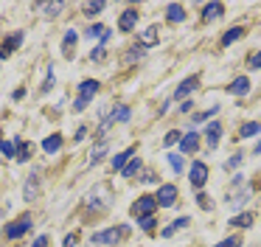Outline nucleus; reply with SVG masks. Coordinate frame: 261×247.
Instances as JSON below:
<instances>
[{
  "label": "nucleus",
  "instance_id": "nucleus-1",
  "mask_svg": "<svg viewBox=\"0 0 261 247\" xmlns=\"http://www.w3.org/2000/svg\"><path fill=\"white\" fill-rule=\"evenodd\" d=\"M126 236H129V225H115V228L96 230V233L90 236V244H96V247H118Z\"/></svg>",
  "mask_w": 261,
  "mask_h": 247
},
{
  "label": "nucleus",
  "instance_id": "nucleus-2",
  "mask_svg": "<svg viewBox=\"0 0 261 247\" xmlns=\"http://www.w3.org/2000/svg\"><path fill=\"white\" fill-rule=\"evenodd\" d=\"M110 205H113V191H110L107 185H96V188L85 196L87 213H101V211H107Z\"/></svg>",
  "mask_w": 261,
  "mask_h": 247
},
{
  "label": "nucleus",
  "instance_id": "nucleus-3",
  "mask_svg": "<svg viewBox=\"0 0 261 247\" xmlns=\"http://www.w3.org/2000/svg\"><path fill=\"white\" fill-rule=\"evenodd\" d=\"M31 228H34V216H31V213H20L14 222L3 225V239H6V241H17V239H23Z\"/></svg>",
  "mask_w": 261,
  "mask_h": 247
},
{
  "label": "nucleus",
  "instance_id": "nucleus-4",
  "mask_svg": "<svg viewBox=\"0 0 261 247\" xmlns=\"http://www.w3.org/2000/svg\"><path fill=\"white\" fill-rule=\"evenodd\" d=\"M250 185H244V174H233V183H230V188H227V205H233V208H242L244 202L250 200Z\"/></svg>",
  "mask_w": 261,
  "mask_h": 247
},
{
  "label": "nucleus",
  "instance_id": "nucleus-5",
  "mask_svg": "<svg viewBox=\"0 0 261 247\" xmlns=\"http://www.w3.org/2000/svg\"><path fill=\"white\" fill-rule=\"evenodd\" d=\"M42 168L40 166H34L29 171V177H25V185H23V200L25 202H34V200H40V194H42Z\"/></svg>",
  "mask_w": 261,
  "mask_h": 247
},
{
  "label": "nucleus",
  "instance_id": "nucleus-6",
  "mask_svg": "<svg viewBox=\"0 0 261 247\" xmlns=\"http://www.w3.org/2000/svg\"><path fill=\"white\" fill-rule=\"evenodd\" d=\"M132 216H152L154 211H158V200H154V194H143V196H138L135 202H132Z\"/></svg>",
  "mask_w": 261,
  "mask_h": 247
},
{
  "label": "nucleus",
  "instance_id": "nucleus-7",
  "mask_svg": "<svg viewBox=\"0 0 261 247\" xmlns=\"http://www.w3.org/2000/svg\"><path fill=\"white\" fill-rule=\"evenodd\" d=\"M154 200H158V208H171L180 200V188H177L174 183H163L158 188V194H154Z\"/></svg>",
  "mask_w": 261,
  "mask_h": 247
},
{
  "label": "nucleus",
  "instance_id": "nucleus-8",
  "mask_svg": "<svg viewBox=\"0 0 261 247\" xmlns=\"http://www.w3.org/2000/svg\"><path fill=\"white\" fill-rule=\"evenodd\" d=\"M188 180H191V185H194L197 191H202V185L208 183V163L194 160L191 168H188Z\"/></svg>",
  "mask_w": 261,
  "mask_h": 247
},
{
  "label": "nucleus",
  "instance_id": "nucleus-9",
  "mask_svg": "<svg viewBox=\"0 0 261 247\" xmlns=\"http://www.w3.org/2000/svg\"><path fill=\"white\" fill-rule=\"evenodd\" d=\"M23 39H25L23 31H12V34H9V37L0 42V59H12V54L23 45Z\"/></svg>",
  "mask_w": 261,
  "mask_h": 247
},
{
  "label": "nucleus",
  "instance_id": "nucleus-10",
  "mask_svg": "<svg viewBox=\"0 0 261 247\" xmlns=\"http://www.w3.org/2000/svg\"><path fill=\"white\" fill-rule=\"evenodd\" d=\"M197 87H199V76H186L180 84H177V90H174V101H186Z\"/></svg>",
  "mask_w": 261,
  "mask_h": 247
},
{
  "label": "nucleus",
  "instance_id": "nucleus-11",
  "mask_svg": "<svg viewBox=\"0 0 261 247\" xmlns=\"http://www.w3.org/2000/svg\"><path fill=\"white\" fill-rule=\"evenodd\" d=\"M107 152H110V140H96L93 149H90V157H87V168H93L96 163H101L104 157H107Z\"/></svg>",
  "mask_w": 261,
  "mask_h": 247
},
{
  "label": "nucleus",
  "instance_id": "nucleus-12",
  "mask_svg": "<svg viewBox=\"0 0 261 247\" xmlns=\"http://www.w3.org/2000/svg\"><path fill=\"white\" fill-rule=\"evenodd\" d=\"M135 26H138V9H124V11H121V17H118V28L124 34H129Z\"/></svg>",
  "mask_w": 261,
  "mask_h": 247
},
{
  "label": "nucleus",
  "instance_id": "nucleus-13",
  "mask_svg": "<svg viewBox=\"0 0 261 247\" xmlns=\"http://www.w3.org/2000/svg\"><path fill=\"white\" fill-rule=\"evenodd\" d=\"M98 87H101V84L96 82V79H85V82L79 84V98H85L87 104H90L93 98H96V93H98Z\"/></svg>",
  "mask_w": 261,
  "mask_h": 247
},
{
  "label": "nucleus",
  "instance_id": "nucleus-14",
  "mask_svg": "<svg viewBox=\"0 0 261 247\" xmlns=\"http://www.w3.org/2000/svg\"><path fill=\"white\" fill-rule=\"evenodd\" d=\"M219 138H222V124L219 121H211L205 127V140H208V149H216L219 146Z\"/></svg>",
  "mask_w": 261,
  "mask_h": 247
},
{
  "label": "nucleus",
  "instance_id": "nucleus-15",
  "mask_svg": "<svg viewBox=\"0 0 261 247\" xmlns=\"http://www.w3.org/2000/svg\"><path fill=\"white\" fill-rule=\"evenodd\" d=\"M62 143H65V138L59 132H54V135H48V138H42V152H45V155H57V152L62 149Z\"/></svg>",
  "mask_w": 261,
  "mask_h": 247
},
{
  "label": "nucleus",
  "instance_id": "nucleus-16",
  "mask_svg": "<svg viewBox=\"0 0 261 247\" xmlns=\"http://www.w3.org/2000/svg\"><path fill=\"white\" fill-rule=\"evenodd\" d=\"M31 152H34V143H29V140H14V160H20V163H25V160H31Z\"/></svg>",
  "mask_w": 261,
  "mask_h": 247
},
{
  "label": "nucleus",
  "instance_id": "nucleus-17",
  "mask_svg": "<svg viewBox=\"0 0 261 247\" xmlns=\"http://www.w3.org/2000/svg\"><path fill=\"white\" fill-rule=\"evenodd\" d=\"M76 37H79V34H76L73 28H68V31H65V37H62V54H65V59H73V54H76Z\"/></svg>",
  "mask_w": 261,
  "mask_h": 247
},
{
  "label": "nucleus",
  "instance_id": "nucleus-18",
  "mask_svg": "<svg viewBox=\"0 0 261 247\" xmlns=\"http://www.w3.org/2000/svg\"><path fill=\"white\" fill-rule=\"evenodd\" d=\"M177 146H180V155H191V152H197V146H199V132L182 135V140H180Z\"/></svg>",
  "mask_w": 261,
  "mask_h": 247
},
{
  "label": "nucleus",
  "instance_id": "nucleus-19",
  "mask_svg": "<svg viewBox=\"0 0 261 247\" xmlns=\"http://www.w3.org/2000/svg\"><path fill=\"white\" fill-rule=\"evenodd\" d=\"M222 14H225V6H222V3H205V6H202V20H205V22L219 20Z\"/></svg>",
  "mask_w": 261,
  "mask_h": 247
},
{
  "label": "nucleus",
  "instance_id": "nucleus-20",
  "mask_svg": "<svg viewBox=\"0 0 261 247\" xmlns=\"http://www.w3.org/2000/svg\"><path fill=\"white\" fill-rule=\"evenodd\" d=\"M227 93H230V95H247V93H250V79H247V76L233 79V82L227 84Z\"/></svg>",
  "mask_w": 261,
  "mask_h": 247
},
{
  "label": "nucleus",
  "instance_id": "nucleus-21",
  "mask_svg": "<svg viewBox=\"0 0 261 247\" xmlns=\"http://www.w3.org/2000/svg\"><path fill=\"white\" fill-rule=\"evenodd\" d=\"M107 115H110V121H113V124H126L132 118V110L126 104H118V107H113Z\"/></svg>",
  "mask_w": 261,
  "mask_h": 247
},
{
  "label": "nucleus",
  "instance_id": "nucleus-22",
  "mask_svg": "<svg viewBox=\"0 0 261 247\" xmlns=\"http://www.w3.org/2000/svg\"><path fill=\"white\" fill-rule=\"evenodd\" d=\"M166 20H169L171 26L182 22V20H186V9H182L180 3H169V6H166Z\"/></svg>",
  "mask_w": 261,
  "mask_h": 247
},
{
  "label": "nucleus",
  "instance_id": "nucleus-23",
  "mask_svg": "<svg viewBox=\"0 0 261 247\" xmlns=\"http://www.w3.org/2000/svg\"><path fill=\"white\" fill-rule=\"evenodd\" d=\"M158 39H160V31H158V26H149L146 31L141 34V39H138V45H143V48H152V45H158Z\"/></svg>",
  "mask_w": 261,
  "mask_h": 247
},
{
  "label": "nucleus",
  "instance_id": "nucleus-24",
  "mask_svg": "<svg viewBox=\"0 0 261 247\" xmlns=\"http://www.w3.org/2000/svg\"><path fill=\"white\" fill-rule=\"evenodd\" d=\"M141 171H143V160H141V157H138V155H135V157H132V160H129V163H126V166H124V168H121V174H124V177H126V180H132V177H138V174H141Z\"/></svg>",
  "mask_w": 261,
  "mask_h": 247
},
{
  "label": "nucleus",
  "instance_id": "nucleus-25",
  "mask_svg": "<svg viewBox=\"0 0 261 247\" xmlns=\"http://www.w3.org/2000/svg\"><path fill=\"white\" fill-rule=\"evenodd\" d=\"M37 9H42V17H45V20H57L65 11V3H42V6H37Z\"/></svg>",
  "mask_w": 261,
  "mask_h": 247
},
{
  "label": "nucleus",
  "instance_id": "nucleus-26",
  "mask_svg": "<svg viewBox=\"0 0 261 247\" xmlns=\"http://www.w3.org/2000/svg\"><path fill=\"white\" fill-rule=\"evenodd\" d=\"M188 222H191V219H188V216H180V219H174V222H171L169 228H163V230H160V236H163V239H171V236H174L177 230L188 228Z\"/></svg>",
  "mask_w": 261,
  "mask_h": 247
},
{
  "label": "nucleus",
  "instance_id": "nucleus-27",
  "mask_svg": "<svg viewBox=\"0 0 261 247\" xmlns=\"http://www.w3.org/2000/svg\"><path fill=\"white\" fill-rule=\"evenodd\" d=\"M132 157H135V146H132V149H124V152H118V155L113 157V168H115V171H121V168H124L126 163L132 160Z\"/></svg>",
  "mask_w": 261,
  "mask_h": 247
},
{
  "label": "nucleus",
  "instance_id": "nucleus-28",
  "mask_svg": "<svg viewBox=\"0 0 261 247\" xmlns=\"http://www.w3.org/2000/svg\"><path fill=\"white\" fill-rule=\"evenodd\" d=\"M242 37H244V26H233V28H227V31L222 34V45H233Z\"/></svg>",
  "mask_w": 261,
  "mask_h": 247
},
{
  "label": "nucleus",
  "instance_id": "nucleus-29",
  "mask_svg": "<svg viewBox=\"0 0 261 247\" xmlns=\"http://www.w3.org/2000/svg\"><path fill=\"white\" fill-rule=\"evenodd\" d=\"M258 132H261V121H244L242 129H239V135H242V138H255Z\"/></svg>",
  "mask_w": 261,
  "mask_h": 247
},
{
  "label": "nucleus",
  "instance_id": "nucleus-30",
  "mask_svg": "<svg viewBox=\"0 0 261 247\" xmlns=\"http://www.w3.org/2000/svg\"><path fill=\"white\" fill-rule=\"evenodd\" d=\"M143 56H146V48H143V45H135V48H126L124 59L126 62H141Z\"/></svg>",
  "mask_w": 261,
  "mask_h": 247
},
{
  "label": "nucleus",
  "instance_id": "nucleus-31",
  "mask_svg": "<svg viewBox=\"0 0 261 247\" xmlns=\"http://www.w3.org/2000/svg\"><path fill=\"white\" fill-rule=\"evenodd\" d=\"M227 225H233V228H250L253 225V213H236Z\"/></svg>",
  "mask_w": 261,
  "mask_h": 247
},
{
  "label": "nucleus",
  "instance_id": "nucleus-32",
  "mask_svg": "<svg viewBox=\"0 0 261 247\" xmlns=\"http://www.w3.org/2000/svg\"><path fill=\"white\" fill-rule=\"evenodd\" d=\"M54 84H57V76H54V65H48V73H45V82H42V93H51Z\"/></svg>",
  "mask_w": 261,
  "mask_h": 247
},
{
  "label": "nucleus",
  "instance_id": "nucleus-33",
  "mask_svg": "<svg viewBox=\"0 0 261 247\" xmlns=\"http://www.w3.org/2000/svg\"><path fill=\"white\" fill-rule=\"evenodd\" d=\"M138 225H141V230L152 233V230L158 228V216H154V213H152V216H141V219H138Z\"/></svg>",
  "mask_w": 261,
  "mask_h": 247
},
{
  "label": "nucleus",
  "instance_id": "nucleus-34",
  "mask_svg": "<svg viewBox=\"0 0 261 247\" xmlns=\"http://www.w3.org/2000/svg\"><path fill=\"white\" fill-rule=\"evenodd\" d=\"M216 112H219V107H211V110H202V112H197V115H191V121L194 124H202V121H208V118H214Z\"/></svg>",
  "mask_w": 261,
  "mask_h": 247
},
{
  "label": "nucleus",
  "instance_id": "nucleus-35",
  "mask_svg": "<svg viewBox=\"0 0 261 247\" xmlns=\"http://www.w3.org/2000/svg\"><path fill=\"white\" fill-rule=\"evenodd\" d=\"M104 9H107V3H101V0H98V3H85V14H87V17H93V14H101Z\"/></svg>",
  "mask_w": 261,
  "mask_h": 247
},
{
  "label": "nucleus",
  "instance_id": "nucleus-36",
  "mask_svg": "<svg viewBox=\"0 0 261 247\" xmlns=\"http://www.w3.org/2000/svg\"><path fill=\"white\" fill-rule=\"evenodd\" d=\"M180 140H182V132L180 129H171V132H166L163 146H174V143H180Z\"/></svg>",
  "mask_w": 261,
  "mask_h": 247
},
{
  "label": "nucleus",
  "instance_id": "nucleus-37",
  "mask_svg": "<svg viewBox=\"0 0 261 247\" xmlns=\"http://www.w3.org/2000/svg\"><path fill=\"white\" fill-rule=\"evenodd\" d=\"M107 31H110L107 26H101V22H93V26L87 28V37H98V39H101V37H104V34H107Z\"/></svg>",
  "mask_w": 261,
  "mask_h": 247
},
{
  "label": "nucleus",
  "instance_id": "nucleus-38",
  "mask_svg": "<svg viewBox=\"0 0 261 247\" xmlns=\"http://www.w3.org/2000/svg\"><path fill=\"white\" fill-rule=\"evenodd\" d=\"M197 205L202 208V211H214V202H211V196L205 194V191H199V194H197Z\"/></svg>",
  "mask_w": 261,
  "mask_h": 247
},
{
  "label": "nucleus",
  "instance_id": "nucleus-39",
  "mask_svg": "<svg viewBox=\"0 0 261 247\" xmlns=\"http://www.w3.org/2000/svg\"><path fill=\"white\" fill-rule=\"evenodd\" d=\"M169 163H171V168H174L177 174H182V168H186V163H182V155H169Z\"/></svg>",
  "mask_w": 261,
  "mask_h": 247
},
{
  "label": "nucleus",
  "instance_id": "nucleus-40",
  "mask_svg": "<svg viewBox=\"0 0 261 247\" xmlns=\"http://www.w3.org/2000/svg\"><path fill=\"white\" fill-rule=\"evenodd\" d=\"M247 67H250V70H258V67H261V51H255V54L247 56Z\"/></svg>",
  "mask_w": 261,
  "mask_h": 247
},
{
  "label": "nucleus",
  "instance_id": "nucleus-41",
  "mask_svg": "<svg viewBox=\"0 0 261 247\" xmlns=\"http://www.w3.org/2000/svg\"><path fill=\"white\" fill-rule=\"evenodd\" d=\"M0 152L14 160V143H12V140H0Z\"/></svg>",
  "mask_w": 261,
  "mask_h": 247
},
{
  "label": "nucleus",
  "instance_id": "nucleus-42",
  "mask_svg": "<svg viewBox=\"0 0 261 247\" xmlns=\"http://www.w3.org/2000/svg\"><path fill=\"white\" fill-rule=\"evenodd\" d=\"M104 56H107V45H98V48H93L90 59H93V62H101Z\"/></svg>",
  "mask_w": 261,
  "mask_h": 247
},
{
  "label": "nucleus",
  "instance_id": "nucleus-43",
  "mask_svg": "<svg viewBox=\"0 0 261 247\" xmlns=\"http://www.w3.org/2000/svg\"><path fill=\"white\" fill-rule=\"evenodd\" d=\"M242 160H244V155H242V152H236V155H233L230 160L225 163V168H227V171H230V168H236V166H239V163H242Z\"/></svg>",
  "mask_w": 261,
  "mask_h": 247
},
{
  "label": "nucleus",
  "instance_id": "nucleus-44",
  "mask_svg": "<svg viewBox=\"0 0 261 247\" xmlns=\"http://www.w3.org/2000/svg\"><path fill=\"white\" fill-rule=\"evenodd\" d=\"M239 244H242V241H239L236 236H227V239H222L219 244H214V247H239Z\"/></svg>",
  "mask_w": 261,
  "mask_h": 247
},
{
  "label": "nucleus",
  "instance_id": "nucleus-45",
  "mask_svg": "<svg viewBox=\"0 0 261 247\" xmlns=\"http://www.w3.org/2000/svg\"><path fill=\"white\" fill-rule=\"evenodd\" d=\"M76 241H79V233H68L62 241V247H76Z\"/></svg>",
  "mask_w": 261,
  "mask_h": 247
},
{
  "label": "nucleus",
  "instance_id": "nucleus-46",
  "mask_svg": "<svg viewBox=\"0 0 261 247\" xmlns=\"http://www.w3.org/2000/svg\"><path fill=\"white\" fill-rule=\"evenodd\" d=\"M141 180H143V183H158V171H149V168H146V171L141 174Z\"/></svg>",
  "mask_w": 261,
  "mask_h": 247
},
{
  "label": "nucleus",
  "instance_id": "nucleus-47",
  "mask_svg": "<svg viewBox=\"0 0 261 247\" xmlns=\"http://www.w3.org/2000/svg\"><path fill=\"white\" fill-rule=\"evenodd\" d=\"M48 244H51V239L42 233V236H37V239H34V244H31V247H48Z\"/></svg>",
  "mask_w": 261,
  "mask_h": 247
},
{
  "label": "nucleus",
  "instance_id": "nucleus-48",
  "mask_svg": "<svg viewBox=\"0 0 261 247\" xmlns=\"http://www.w3.org/2000/svg\"><path fill=\"white\" fill-rule=\"evenodd\" d=\"M85 107H87L85 98H76V101H73V112H85Z\"/></svg>",
  "mask_w": 261,
  "mask_h": 247
},
{
  "label": "nucleus",
  "instance_id": "nucleus-49",
  "mask_svg": "<svg viewBox=\"0 0 261 247\" xmlns=\"http://www.w3.org/2000/svg\"><path fill=\"white\" fill-rule=\"evenodd\" d=\"M12 98H14V101L25 98V87H17V90H14V93H12Z\"/></svg>",
  "mask_w": 261,
  "mask_h": 247
},
{
  "label": "nucleus",
  "instance_id": "nucleus-50",
  "mask_svg": "<svg viewBox=\"0 0 261 247\" xmlns=\"http://www.w3.org/2000/svg\"><path fill=\"white\" fill-rule=\"evenodd\" d=\"M85 135H87V127H79L76 135H73V140H85Z\"/></svg>",
  "mask_w": 261,
  "mask_h": 247
},
{
  "label": "nucleus",
  "instance_id": "nucleus-51",
  "mask_svg": "<svg viewBox=\"0 0 261 247\" xmlns=\"http://www.w3.org/2000/svg\"><path fill=\"white\" fill-rule=\"evenodd\" d=\"M191 110H194L191 101H180V112H191Z\"/></svg>",
  "mask_w": 261,
  "mask_h": 247
},
{
  "label": "nucleus",
  "instance_id": "nucleus-52",
  "mask_svg": "<svg viewBox=\"0 0 261 247\" xmlns=\"http://www.w3.org/2000/svg\"><path fill=\"white\" fill-rule=\"evenodd\" d=\"M253 155H261V140L255 143V149H253Z\"/></svg>",
  "mask_w": 261,
  "mask_h": 247
}]
</instances>
